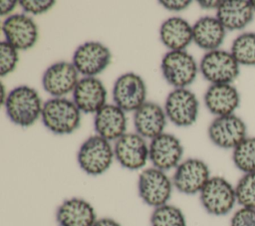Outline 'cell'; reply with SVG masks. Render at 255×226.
Here are the masks:
<instances>
[{
  "mask_svg": "<svg viewBox=\"0 0 255 226\" xmlns=\"http://www.w3.org/2000/svg\"><path fill=\"white\" fill-rule=\"evenodd\" d=\"M6 113L19 126H30L41 116L44 104L38 92L29 86H19L7 94Z\"/></svg>",
  "mask_w": 255,
  "mask_h": 226,
  "instance_id": "6da1fadb",
  "label": "cell"
},
{
  "mask_svg": "<svg viewBox=\"0 0 255 226\" xmlns=\"http://www.w3.org/2000/svg\"><path fill=\"white\" fill-rule=\"evenodd\" d=\"M41 118L50 131L56 134H69L80 126L81 111L73 101L52 98L44 103Z\"/></svg>",
  "mask_w": 255,
  "mask_h": 226,
  "instance_id": "7a4b0ae2",
  "label": "cell"
},
{
  "mask_svg": "<svg viewBox=\"0 0 255 226\" xmlns=\"http://www.w3.org/2000/svg\"><path fill=\"white\" fill-rule=\"evenodd\" d=\"M115 159L111 142L96 134L87 138L80 146L77 160L80 168L89 175L98 176L112 166Z\"/></svg>",
  "mask_w": 255,
  "mask_h": 226,
  "instance_id": "3957f363",
  "label": "cell"
},
{
  "mask_svg": "<svg viewBox=\"0 0 255 226\" xmlns=\"http://www.w3.org/2000/svg\"><path fill=\"white\" fill-rule=\"evenodd\" d=\"M204 210L214 216L228 214L237 202L235 187L222 176H211L199 193Z\"/></svg>",
  "mask_w": 255,
  "mask_h": 226,
  "instance_id": "277c9868",
  "label": "cell"
},
{
  "mask_svg": "<svg viewBox=\"0 0 255 226\" xmlns=\"http://www.w3.org/2000/svg\"><path fill=\"white\" fill-rule=\"evenodd\" d=\"M173 187L172 179L166 172L153 166L143 169L138 175V195L143 203L150 207L156 208L167 204Z\"/></svg>",
  "mask_w": 255,
  "mask_h": 226,
  "instance_id": "5b68a950",
  "label": "cell"
},
{
  "mask_svg": "<svg viewBox=\"0 0 255 226\" xmlns=\"http://www.w3.org/2000/svg\"><path fill=\"white\" fill-rule=\"evenodd\" d=\"M160 69L165 81L175 89L191 85L198 72L194 58L184 50L167 52L161 60Z\"/></svg>",
  "mask_w": 255,
  "mask_h": 226,
  "instance_id": "8992f818",
  "label": "cell"
},
{
  "mask_svg": "<svg viewBox=\"0 0 255 226\" xmlns=\"http://www.w3.org/2000/svg\"><path fill=\"white\" fill-rule=\"evenodd\" d=\"M199 70L205 80L213 84H231L239 75V64L224 50L207 52L201 59Z\"/></svg>",
  "mask_w": 255,
  "mask_h": 226,
  "instance_id": "52a82bcc",
  "label": "cell"
},
{
  "mask_svg": "<svg viewBox=\"0 0 255 226\" xmlns=\"http://www.w3.org/2000/svg\"><path fill=\"white\" fill-rule=\"evenodd\" d=\"M210 177L208 165L199 158L191 157L181 161L174 169L172 183L180 193L194 195L200 193Z\"/></svg>",
  "mask_w": 255,
  "mask_h": 226,
  "instance_id": "ba28073f",
  "label": "cell"
},
{
  "mask_svg": "<svg viewBox=\"0 0 255 226\" xmlns=\"http://www.w3.org/2000/svg\"><path fill=\"white\" fill-rule=\"evenodd\" d=\"M199 103L196 96L188 89H174L164 104L166 117L177 126H189L197 118Z\"/></svg>",
  "mask_w": 255,
  "mask_h": 226,
  "instance_id": "9c48e42d",
  "label": "cell"
},
{
  "mask_svg": "<svg viewBox=\"0 0 255 226\" xmlns=\"http://www.w3.org/2000/svg\"><path fill=\"white\" fill-rule=\"evenodd\" d=\"M115 158L128 170L141 169L149 159L145 138L136 132H126L114 145Z\"/></svg>",
  "mask_w": 255,
  "mask_h": 226,
  "instance_id": "30bf717a",
  "label": "cell"
},
{
  "mask_svg": "<svg viewBox=\"0 0 255 226\" xmlns=\"http://www.w3.org/2000/svg\"><path fill=\"white\" fill-rule=\"evenodd\" d=\"M145 83L134 73L123 74L114 84V103L125 112H135L145 103Z\"/></svg>",
  "mask_w": 255,
  "mask_h": 226,
  "instance_id": "8fae6325",
  "label": "cell"
},
{
  "mask_svg": "<svg viewBox=\"0 0 255 226\" xmlns=\"http://www.w3.org/2000/svg\"><path fill=\"white\" fill-rule=\"evenodd\" d=\"M112 53L100 42H86L75 51L72 63L77 71L85 77H96L111 63Z\"/></svg>",
  "mask_w": 255,
  "mask_h": 226,
  "instance_id": "7c38bea8",
  "label": "cell"
},
{
  "mask_svg": "<svg viewBox=\"0 0 255 226\" xmlns=\"http://www.w3.org/2000/svg\"><path fill=\"white\" fill-rule=\"evenodd\" d=\"M79 82V72L71 62L60 61L51 65L42 77L44 90L53 98H64L73 93Z\"/></svg>",
  "mask_w": 255,
  "mask_h": 226,
  "instance_id": "4fadbf2b",
  "label": "cell"
},
{
  "mask_svg": "<svg viewBox=\"0 0 255 226\" xmlns=\"http://www.w3.org/2000/svg\"><path fill=\"white\" fill-rule=\"evenodd\" d=\"M149 160L153 167L167 171L176 168L181 162L183 146L173 134L163 132L151 139L149 145Z\"/></svg>",
  "mask_w": 255,
  "mask_h": 226,
  "instance_id": "5bb4252c",
  "label": "cell"
},
{
  "mask_svg": "<svg viewBox=\"0 0 255 226\" xmlns=\"http://www.w3.org/2000/svg\"><path fill=\"white\" fill-rule=\"evenodd\" d=\"M2 32L5 36V41L17 50L32 48L39 36L36 23L26 14L8 16L2 23Z\"/></svg>",
  "mask_w": 255,
  "mask_h": 226,
  "instance_id": "9a60e30c",
  "label": "cell"
},
{
  "mask_svg": "<svg viewBox=\"0 0 255 226\" xmlns=\"http://www.w3.org/2000/svg\"><path fill=\"white\" fill-rule=\"evenodd\" d=\"M208 136L216 146L234 149L246 138V124L234 113L217 116L208 127Z\"/></svg>",
  "mask_w": 255,
  "mask_h": 226,
  "instance_id": "2e32d148",
  "label": "cell"
},
{
  "mask_svg": "<svg viewBox=\"0 0 255 226\" xmlns=\"http://www.w3.org/2000/svg\"><path fill=\"white\" fill-rule=\"evenodd\" d=\"M107 101V90L96 77H84L79 80L74 92L73 102L86 113H97Z\"/></svg>",
  "mask_w": 255,
  "mask_h": 226,
  "instance_id": "e0dca14e",
  "label": "cell"
},
{
  "mask_svg": "<svg viewBox=\"0 0 255 226\" xmlns=\"http://www.w3.org/2000/svg\"><path fill=\"white\" fill-rule=\"evenodd\" d=\"M97 219L94 206L80 197L64 200L56 211V221L59 226H93Z\"/></svg>",
  "mask_w": 255,
  "mask_h": 226,
  "instance_id": "ac0fdd59",
  "label": "cell"
},
{
  "mask_svg": "<svg viewBox=\"0 0 255 226\" xmlns=\"http://www.w3.org/2000/svg\"><path fill=\"white\" fill-rule=\"evenodd\" d=\"M133 124L136 133L152 139L163 133L166 124L165 112L158 104L145 102L134 112Z\"/></svg>",
  "mask_w": 255,
  "mask_h": 226,
  "instance_id": "d6986e66",
  "label": "cell"
},
{
  "mask_svg": "<svg viewBox=\"0 0 255 226\" xmlns=\"http://www.w3.org/2000/svg\"><path fill=\"white\" fill-rule=\"evenodd\" d=\"M126 112L115 104H107L95 115L94 126L98 135L111 141H117L126 133Z\"/></svg>",
  "mask_w": 255,
  "mask_h": 226,
  "instance_id": "ffe728a7",
  "label": "cell"
},
{
  "mask_svg": "<svg viewBox=\"0 0 255 226\" xmlns=\"http://www.w3.org/2000/svg\"><path fill=\"white\" fill-rule=\"evenodd\" d=\"M239 103V93L231 84L210 85L204 95L205 107L217 116L233 114Z\"/></svg>",
  "mask_w": 255,
  "mask_h": 226,
  "instance_id": "44dd1931",
  "label": "cell"
},
{
  "mask_svg": "<svg viewBox=\"0 0 255 226\" xmlns=\"http://www.w3.org/2000/svg\"><path fill=\"white\" fill-rule=\"evenodd\" d=\"M254 10L247 0L221 1L216 10V18L226 30L234 31L245 28L253 19Z\"/></svg>",
  "mask_w": 255,
  "mask_h": 226,
  "instance_id": "7402d4cb",
  "label": "cell"
},
{
  "mask_svg": "<svg viewBox=\"0 0 255 226\" xmlns=\"http://www.w3.org/2000/svg\"><path fill=\"white\" fill-rule=\"evenodd\" d=\"M161 43L170 51H183L192 41V26L181 17H170L159 28Z\"/></svg>",
  "mask_w": 255,
  "mask_h": 226,
  "instance_id": "603a6c76",
  "label": "cell"
},
{
  "mask_svg": "<svg viewBox=\"0 0 255 226\" xmlns=\"http://www.w3.org/2000/svg\"><path fill=\"white\" fill-rule=\"evenodd\" d=\"M226 29L216 17L204 16L192 26L193 42L208 52L217 50L223 43Z\"/></svg>",
  "mask_w": 255,
  "mask_h": 226,
  "instance_id": "cb8c5ba5",
  "label": "cell"
},
{
  "mask_svg": "<svg viewBox=\"0 0 255 226\" xmlns=\"http://www.w3.org/2000/svg\"><path fill=\"white\" fill-rule=\"evenodd\" d=\"M239 65H255V33L247 32L236 37L230 52Z\"/></svg>",
  "mask_w": 255,
  "mask_h": 226,
  "instance_id": "d4e9b609",
  "label": "cell"
},
{
  "mask_svg": "<svg viewBox=\"0 0 255 226\" xmlns=\"http://www.w3.org/2000/svg\"><path fill=\"white\" fill-rule=\"evenodd\" d=\"M150 226H187L182 210L172 204L153 208L150 215Z\"/></svg>",
  "mask_w": 255,
  "mask_h": 226,
  "instance_id": "484cf974",
  "label": "cell"
},
{
  "mask_svg": "<svg viewBox=\"0 0 255 226\" xmlns=\"http://www.w3.org/2000/svg\"><path fill=\"white\" fill-rule=\"evenodd\" d=\"M232 160L242 172H255V137H246L234 149Z\"/></svg>",
  "mask_w": 255,
  "mask_h": 226,
  "instance_id": "4316f807",
  "label": "cell"
},
{
  "mask_svg": "<svg viewBox=\"0 0 255 226\" xmlns=\"http://www.w3.org/2000/svg\"><path fill=\"white\" fill-rule=\"evenodd\" d=\"M237 203L255 209V172L245 173L235 186Z\"/></svg>",
  "mask_w": 255,
  "mask_h": 226,
  "instance_id": "83f0119b",
  "label": "cell"
},
{
  "mask_svg": "<svg viewBox=\"0 0 255 226\" xmlns=\"http://www.w3.org/2000/svg\"><path fill=\"white\" fill-rule=\"evenodd\" d=\"M19 60L18 50L6 41L0 44V76L4 77L13 72Z\"/></svg>",
  "mask_w": 255,
  "mask_h": 226,
  "instance_id": "f1b7e54d",
  "label": "cell"
},
{
  "mask_svg": "<svg viewBox=\"0 0 255 226\" xmlns=\"http://www.w3.org/2000/svg\"><path fill=\"white\" fill-rule=\"evenodd\" d=\"M19 5L26 13L33 15L43 14L49 11L54 5L55 1L53 0H21Z\"/></svg>",
  "mask_w": 255,
  "mask_h": 226,
  "instance_id": "f546056e",
  "label": "cell"
},
{
  "mask_svg": "<svg viewBox=\"0 0 255 226\" xmlns=\"http://www.w3.org/2000/svg\"><path fill=\"white\" fill-rule=\"evenodd\" d=\"M230 226H255V209L241 207L236 210L231 217Z\"/></svg>",
  "mask_w": 255,
  "mask_h": 226,
  "instance_id": "4dcf8cb0",
  "label": "cell"
},
{
  "mask_svg": "<svg viewBox=\"0 0 255 226\" xmlns=\"http://www.w3.org/2000/svg\"><path fill=\"white\" fill-rule=\"evenodd\" d=\"M159 4L169 11H182L186 9L190 4L191 1L189 0H160Z\"/></svg>",
  "mask_w": 255,
  "mask_h": 226,
  "instance_id": "1f68e13d",
  "label": "cell"
},
{
  "mask_svg": "<svg viewBox=\"0 0 255 226\" xmlns=\"http://www.w3.org/2000/svg\"><path fill=\"white\" fill-rule=\"evenodd\" d=\"M19 4V1L15 0H2L0 2V8H1V15H9L11 12L14 11V9ZM10 16V15H9Z\"/></svg>",
  "mask_w": 255,
  "mask_h": 226,
  "instance_id": "d6a6232c",
  "label": "cell"
},
{
  "mask_svg": "<svg viewBox=\"0 0 255 226\" xmlns=\"http://www.w3.org/2000/svg\"><path fill=\"white\" fill-rule=\"evenodd\" d=\"M93 226H122L120 222L111 217L98 218Z\"/></svg>",
  "mask_w": 255,
  "mask_h": 226,
  "instance_id": "836d02e7",
  "label": "cell"
},
{
  "mask_svg": "<svg viewBox=\"0 0 255 226\" xmlns=\"http://www.w3.org/2000/svg\"><path fill=\"white\" fill-rule=\"evenodd\" d=\"M221 1H198V4L203 9H216L219 7Z\"/></svg>",
  "mask_w": 255,
  "mask_h": 226,
  "instance_id": "e575fe53",
  "label": "cell"
},
{
  "mask_svg": "<svg viewBox=\"0 0 255 226\" xmlns=\"http://www.w3.org/2000/svg\"><path fill=\"white\" fill-rule=\"evenodd\" d=\"M250 4H251V6H252L253 10L255 11V0H251V1H250Z\"/></svg>",
  "mask_w": 255,
  "mask_h": 226,
  "instance_id": "d590c367",
  "label": "cell"
}]
</instances>
